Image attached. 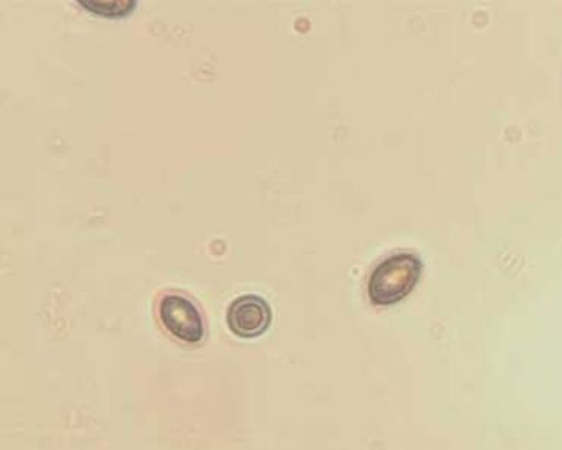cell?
I'll list each match as a JSON object with an SVG mask.
<instances>
[{
	"instance_id": "1",
	"label": "cell",
	"mask_w": 562,
	"mask_h": 450,
	"mask_svg": "<svg viewBox=\"0 0 562 450\" xmlns=\"http://www.w3.org/2000/svg\"><path fill=\"white\" fill-rule=\"evenodd\" d=\"M422 260L411 252L394 254L382 260L371 272L368 296L376 306H389L406 297L418 283Z\"/></svg>"
},
{
	"instance_id": "2",
	"label": "cell",
	"mask_w": 562,
	"mask_h": 450,
	"mask_svg": "<svg viewBox=\"0 0 562 450\" xmlns=\"http://www.w3.org/2000/svg\"><path fill=\"white\" fill-rule=\"evenodd\" d=\"M158 312L164 327L177 339L188 344L202 339L203 319L189 299L180 294H167L161 297Z\"/></svg>"
},
{
	"instance_id": "3",
	"label": "cell",
	"mask_w": 562,
	"mask_h": 450,
	"mask_svg": "<svg viewBox=\"0 0 562 450\" xmlns=\"http://www.w3.org/2000/svg\"><path fill=\"white\" fill-rule=\"evenodd\" d=\"M272 322L268 302L256 294L236 297L226 312L229 330L240 338H256L267 331Z\"/></svg>"
},
{
	"instance_id": "4",
	"label": "cell",
	"mask_w": 562,
	"mask_h": 450,
	"mask_svg": "<svg viewBox=\"0 0 562 450\" xmlns=\"http://www.w3.org/2000/svg\"><path fill=\"white\" fill-rule=\"evenodd\" d=\"M78 2L88 11L105 16H124L136 5L135 0H79Z\"/></svg>"
}]
</instances>
